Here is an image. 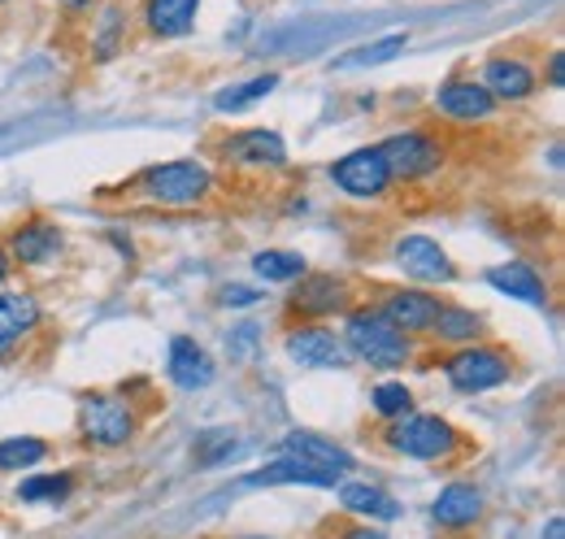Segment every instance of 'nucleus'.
<instances>
[{
  "instance_id": "20e7f679",
  "label": "nucleus",
  "mask_w": 565,
  "mask_h": 539,
  "mask_svg": "<svg viewBox=\"0 0 565 539\" xmlns=\"http://www.w3.org/2000/svg\"><path fill=\"white\" fill-rule=\"evenodd\" d=\"M143 188L157 204H196L210 192V170L201 161H166L143 175Z\"/></svg>"
},
{
  "instance_id": "7c9ffc66",
  "label": "nucleus",
  "mask_w": 565,
  "mask_h": 539,
  "mask_svg": "<svg viewBox=\"0 0 565 539\" xmlns=\"http://www.w3.org/2000/svg\"><path fill=\"white\" fill-rule=\"evenodd\" d=\"M226 453H235L231 435H226V431H213V435H205V440H201V453H196V457H201L205 466H213V462H217V457H226Z\"/></svg>"
},
{
  "instance_id": "e433bc0d",
  "label": "nucleus",
  "mask_w": 565,
  "mask_h": 539,
  "mask_svg": "<svg viewBox=\"0 0 565 539\" xmlns=\"http://www.w3.org/2000/svg\"><path fill=\"white\" fill-rule=\"evenodd\" d=\"M344 539H383V536H379V531H370V527H365V531H349V536H344Z\"/></svg>"
},
{
  "instance_id": "4c0bfd02",
  "label": "nucleus",
  "mask_w": 565,
  "mask_h": 539,
  "mask_svg": "<svg viewBox=\"0 0 565 539\" xmlns=\"http://www.w3.org/2000/svg\"><path fill=\"white\" fill-rule=\"evenodd\" d=\"M4 274H9V253L0 249V283H4Z\"/></svg>"
},
{
  "instance_id": "6ab92c4d",
  "label": "nucleus",
  "mask_w": 565,
  "mask_h": 539,
  "mask_svg": "<svg viewBox=\"0 0 565 539\" xmlns=\"http://www.w3.org/2000/svg\"><path fill=\"white\" fill-rule=\"evenodd\" d=\"M226 161H235V166H282L287 148L275 131H244L226 144Z\"/></svg>"
},
{
  "instance_id": "4468645a",
  "label": "nucleus",
  "mask_w": 565,
  "mask_h": 539,
  "mask_svg": "<svg viewBox=\"0 0 565 539\" xmlns=\"http://www.w3.org/2000/svg\"><path fill=\"white\" fill-rule=\"evenodd\" d=\"M35 323H40L35 296H22V292L0 296V361L22 344L26 331H35Z\"/></svg>"
},
{
  "instance_id": "a878e982",
  "label": "nucleus",
  "mask_w": 565,
  "mask_h": 539,
  "mask_svg": "<svg viewBox=\"0 0 565 539\" xmlns=\"http://www.w3.org/2000/svg\"><path fill=\"white\" fill-rule=\"evenodd\" d=\"M44 440L35 435H13V440H0V471H26L35 462H44Z\"/></svg>"
},
{
  "instance_id": "9b49d317",
  "label": "nucleus",
  "mask_w": 565,
  "mask_h": 539,
  "mask_svg": "<svg viewBox=\"0 0 565 539\" xmlns=\"http://www.w3.org/2000/svg\"><path fill=\"white\" fill-rule=\"evenodd\" d=\"M282 453L296 457V462H305V466H313V471L335 474V478L353 471V457H349L340 444H331V440H322V435H309V431H291V435L282 440Z\"/></svg>"
},
{
  "instance_id": "c9c22d12",
  "label": "nucleus",
  "mask_w": 565,
  "mask_h": 539,
  "mask_svg": "<svg viewBox=\"0 0 565 539\" xmlns=\"http://www.w3.org/2000/svg\"><path fill=\"white\" fill-rule=\"evenodd\" d=\"M57 4H62V9H71V13H78V9H87L92 0H57Z\"/></svg>"
},
{
  "instance_id": "f704fd0d",
  "label": "nucleus",
  "mask_w": 565,
  "mask_h": 539,
  "mask_svg": "<svg viewBox=\"0 0 565 539\" xmlns=\"http://www.w3.org/2000/svg\"><path fill=\"white\" fill-rule=\"evenodd\" d=\"M544 539H565V522H562V518H553V522H548Z\"/></svg>"
},
{
  "instance_id": "a211bd4d",
  "label": "nucleus",
  "mask_w": 565,
  "mask_h": 539,
  "mask_svg": "<svg viewBox=\"0 0 565 539\" xmlns=\"http://www.w3.org/2000/svg\"><path fill=\"white\" fill-rule=\"evenodd\" d=\"M483 92L492 101H526L535 92V74L522 66V62H509V57H492L483 70Z\"/></svg>"
},
{
  "instance_id": "bb28decb",
  "label": "nucleus",
  "mask_w": 565,
  "mask_h": 539,
  "mask_svg": "<svg viewBox=\"0 0 565 539\" xmlns=\"http://www.w3.org/2000/svg\"><path fill=\"white\" fill-rule=\"evenodd\" d=\"M405 44H409V35H387L379 44H361V49L340 57V66H379V62H392L396 53H405Z\"/></svg>"
},
{
  "instance_id": "f257e3e1",
  "label": "nucleus",
  "mask_w": 565,
  "mask_h": 539,
  "mask_svg": "<svg viewBox=\"0 0 565 539\" xmlns=\"http://www.w3.org/2000/svg\"><path fill=\"white\" fill-rule=\"evenodd\" d=\"M344 339H349V348L361 361H370L379 370H396L409 357V339L401 336L379 309H353L349 327H344Z\"/></svg>"
},
{
  "instance_id": "5701e85b",
  "label": "nucleus",
  "mask_w": 565,
  "mask_h": 539,
  "mask_svg": "<svg viewBox=\"0 0 565 539\" xmlns=\"http://www.w3.org/2000/svg\"><path fill=\"white\" fill-rule=\"evenodd\" d=\"M340 505H344L349 514H361V518H383V522L401 514V505H396L387 492L370 487V483H349V487L340 492Z\"/></svg>"
},
{
  "instance_id": "393cba45",
  "label": "nucleus",
  "mask_w": 565,
  "mask_h": 539,
  "mask_svg": "<svg viewBox=\"0 0 565 539\" xmlns=\"http://www.w3.org/2000/svg\"><path fill=\"white\" fill-rule=\"evenodd\" d=\"M253 270L266 283H291V278H305V257L300 253H287V249H266V253L253 257Z\"/></svg>"
},
{
  "instance_id": "473e14b6",
  "label": "nucleus",
  "mask_w": 565,
  "mask_h": 539,
  "mask_svg": "<svg viewBox=\"0 0 565 539\" xmlns=\"http://www.w3.org/2000/svg\"><path fill=\"white\" fill-rule=\"evenodd\" d=\"M253 344H257V327H239L235 331V352H253Z\"/></svg>"
},
{
  "instance_id": "cd10ccee",
  "label": "nucleus",
  "mask_w": 565,
  "mask_h": 539,
  "mask_svg": "<svg viewBox=\"0 0 565 539\" xmlns=\"http://www.w3.org/2000/svg\"><path fill=\"white\" fill-rule=\"evenodd\" d=\"M275 87H279V74H262V78H253V83H244V87H235V92L217 96V109H222V114H239L244 105H253V101L270 96Z\"/></svg>"
},
{
  "instance_id": "0eeeda50",
  "label": "nucleus",
  "mask_w": 565,
  "mask_h": 539,
  "mask_svg": "<svg viewBox=\"0 0 565 539\" xmlns=\"http://www.w3.org/2000/svg\"><path fill=\"white\" fill-rule=\"evenodd\" d=\"M331 179H335V188H344V192L356 197V201L383 197V192H387V183H392V175H387V166H383L379 148H356V152H349L344 161H335V166H331Z\"/></svg>"
},
{
  "instance_id": "1a4fd4ad",
  "label": "nucleus",
  "mask_w": 565,
  "mask_h": 539,
  "mask_svg": "<svg viewBox=\"0 0 565 539\" xmlns=\"http://www.w3.org/2000/svg\"><path fill=\"white\" fill-rule=\"evenodd\" d=\"M287 352H291V361H300L305 370H331V366H344V361H349L340 336H331L327 327H296V331L287 336Z\"/></svg>"
},
{
  "instance_id": "aec40b11",
  "label": "nucleus",
  "mask_w": 565,
  "mask_h": 539,
  "mask_svg": "<svg viewBox=\"0 0 565 539\" xmlns=\"http://www.w3.org/2000/svg\"><path fill=\"white\" fill-rule=\"evenodd\" d=\"M57 249H62V231L49 226V222H26V226H18L13 240H9V253H13L22 266H40V262H49Z\"/></svg>"
},
{
  "instance_id": "f3484780",
  "label": "nucleus",
  "mask_w": 565,
  "mask_h": 539,
  "mask_svg": "<svg viewBox=\"0 0 565 539\" xmlns=\"http://www.w3.org/2000/svg\"><path fill=\"white\" fill-rule=\"evenodd\" d=\"M488 283H492L495 292L513 296V300H526V305H548V287H544V278L535 274V266H526V262L492 266V270H488Z\"/></svg>"
},
{
  "instance_id": "2f4dec72",
  "label": "nucleus",
  "mask_w": 565,
  "mask_h": 539,
  "mask_svg": "<svg viewBox=\"0 0 565 539\" xmlns=\"http://www.w3.org/2000/svg\"><path fill=\"white\" fill-rule=\"evenodd\" d=\"M262 300V292L257 287H239V283H231V287H222V305H235V309H248V305H257Z\"/></svg>"
},
{
  "instance_id": "412c9836",
  "label": "nucleus",
  "mask_w": 565,
  "mask_h": 539,
  "mask_svg": "<svg viewBox=\"0 0 565 539\" xmlns=\"http://www.w3.org/2000/svg\"><path fill=\"white\" fill-rule=\"evenodd\" d=\"M196 4L201 0H148L143 22L152 35H188L196 22Z\"/></svg>"
},
{
  "instance_id": "c85d7f7f",
  "label": "nucleus",
  "mask_w": 565,
  "mask_h": 539,
  "mask_svg": "<svg viewBox=\"0 0 565 539\" xmlns=\"http://www.w3.org/2000/svg\"><path fill=\"white\" fill-rule=\"evenodd\" d=\"M71 492V474H49V478H26L18 487V500L35 505V500H62Z\"/></svg>"
},
{
  "instance_id": "72a5a7b5",
  "label": "nucleus",
  "mask_w": 565,
  "mask_h": 539,
  "mask_svg": "<svg viewBox=\"0 0 565 539\" xmlns=\"http://www.w3.org/2000/svg\"><path fill=\"white\" fill-rule=\"evenodd\" d=\"M548 83H553V87H562V83H565V57H562V53H553V66H548Z\"/></svg>"
},
{
  "instance_id": "58836bf2",
  "label": "nucleus",
  "mask_w": 565,
  "mask_h": 539,
  "mask_svg": "<svg viewBox=\"0 0 565 539\" xmlns=\"http://www.w3.org/2000/svg\"><path fill=\"white\" fill-rule=\"evenodd\" d=\"M253 539H270V536H253Z\"/></svg>"
},
{
  "instance_id": "423d86ee",
  "label": "nucleus",
  "mask_w": 565,
  "mask_h": 539,
  "mask_svg": "<svg viewBox=\"0 0 565 539\" xmlns=\"http://www.w3.org/2000/svg\"><path fill=\"white\" fill-rule=\"evenodd\" d=\"M83 435L100 448H118L136 435V413L118 397H87L83 401Z\"/></svg>"
},
{
  "instance_id": "6e6552de",
  "label": "nucleus",
  "mask_w": 565,
  "mask_h": 539,
  "mask_svg": "<svg viewBox=\"0 0 565 539\" xmlns=\"http://www.w3.org/2000/svg\"><path fill=\"white\" fill-rule=\"evenodd\" d=\"M401 336H414V331H430L435 314H439V300L430 292H418V287H392L383 296V309H379Z\"/></svg>"
},
{
  "instance_id": "39448f33",
  "label": "nucleus",
  "mask_w": 565,
  "mask_h": 539,
  "mask_svg": "<svg viewBox=\"0 0 565 539\" xmlns=\"http://www.w3.org/2000/svg\"><path fill=\"white\" fill-rule=\"evenodd\" d=\"M444 374H448V383H452L457 392H488V388L509 383L513 366H509V357H504V352L470 344V348H461L457 357H448V361H444Z\"/></svg>"
},
{
  "instance_id": "2eb2a0df",
  "label": "nucleus",
  "mask_w": 565,
  "mask_h": 539,
  "mask_svg": "<svg viewBox=\"0 0 565 539\" xmlns=\"http://www.w3.org/2000/svg\"><path fill=\"white\" fill-rule=\"evenodd\" d=\"M170 379H174L179 388H188V392L210 388V383H213L210 352H205L201 344H192L188 336H179L174 344H170Z\"/></svg>"
},
{
  "instance_id": "4be33fe9",
  "label": "nucleus",
  "mask_w": 565,
  "mask_h": 539,
  "mask_svg": "<svg viewBox=\"0 0 565 539\" xmlns=\"http://www.w3.org/2000/svg\"><path fill=\"white\" fill-rule=\"evenodd\" d=\"M244 483H253V487H275V483L335 487V474H322V471H313V466H305V462H296V457H282V462H270V466H262L257 474H248Z\"/></svg>"
},
{
  "instance_id": "ddd939ff",
  "label": "nucleus",
  "mask_w": 565,
  "mask_h": 539,
  "mask_svg": "<svg viewBox=\"0 0 565 539\" xmlns=\"http://www.w3.org/2000/svg\"><path fill=\"white\" fill-rule=\"evenodd\" d=\"M396 262H401V270H405L409 278H418V283H448V278H452V262H448L444 249L430 244L426 235L401 240V244H396Z\"/></svg>"
},
{
  "instance_id": "dca6fc26",
  "label": "nucleus",
  "mask_w": 565,
  "mask_h": 539,
  "mask_svg": "<svg viewBox=\"0 0 565 539\" xmlns=\"http://www.w3.org/2000/svg\"><path fill=\"white\" fill-rule=\"evenodd\" d=\"M435 522L439 527H452V531H461V527H475L479 518H483V496L475 492V487H466V483H452V487H444L439 496H435Z\"/></svg>"
},
{
  "instance_id": "9d476101",
  "label": "nucleus",
  "mask_w": 565,
  "mask_h": 539,
  "mask_svg": "<svg viewBox=\"0 0 565 539\" xmlns=\"http://www.w3.org/2000/svg\"><path fill=\"white\" fill-rule=\"evenodd\" d=\"M435 105H439V114H448V118H457V123H483V118H492L495 101L483 92V83H475V78H452V83H444L439 92H435Z\"/></svg>"
},
{
  "instance_id": "c756f323",
  "label": "nucleus",
  "mask_w": 565,
  "mask_h": 539,
  "mask_svg": "<svg viewBox=\"0 0 565 539\" xmlns=\"http://www.w3.org/2000/svg\"><path fill=\"white\" fill-rule=\"evenodd\" d=\"M374 409L383 418H405V413H414V397H409L405 383H379L374 388Z\"/></svg>"
},
{
  "instance_id": "b1692460",
  "label": "nucleus",
  "mask_w": 565,
  "mask_h": 539,
  "mask_svg": "<svg viewBox=\"0 0 565 539\" xmlns=\"http://www.w3.org/2000/svg\"><path fill=\"white\" fill-rule=\"evenodd\" d=\"M430 331L439 339H448V344H470V339H479V331H483V318L470 314V309H461V305H439Z\"/></svg>"
},
{
  "instance_id": "f03ea898",
  "label": "nucleus",
  "mask_w": 565,
  "mask_h": 539,
  "mask_svg": "<svg viewBox=\"0 0 565 539\" xmlns=\"http://www.w3.org/2000/svg\"><path fill=\"white\" fill-rule=\"evenodd\" d=\"M387 440H392L396 453L418 457V462L448 457L457 448V431L444 418H435V413H405V418H396V426H392Z\"/></svg>"
},
{
  "instance_id": "f8f14e48",
  "label": "nucleus",
  "mask_w": 565,
  "mask_h": 539,
  "mask_svg": "<svg viewBox=\"0 0 565 539\" xmlns=\"http://www.w3.org/2000/svg\"><path fill=\"white\" fill-rule=\"evenodd\" d=\"M344 305H349V283L335 274H313L291 296V309L305 318H327V314H340Z\"/></svg>"
},
{
  "instance_id": "7ed1b4c3",
  "label": "nucleus",
  "mask_w": 565,
  "mask_h": 539,
  "mask_svg": "<svg viewBox=\"0 0 565 539\" xmlns=\"http://www.w3.org/2000/svg\"><path fill=\"white\" fill-rule=\"evenodd\" d=\"M379 157H383L387 175L401 179V183H418V179L435 175V170L444 166V148L423 131H405V135L383 139V144H379Z\"/></svg>"
}]
</instances>
